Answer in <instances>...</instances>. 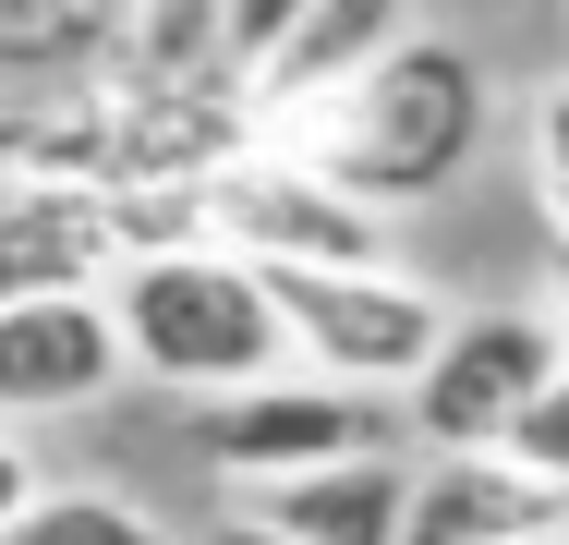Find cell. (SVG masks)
I'll return each mask as SVG.
<instances>
[{"mask_svg":"<svg viewBox=\"0 0 569 545\" xmlns=\"http://www.w3.org/2000/svg\"><path fill=\"white\" fill-rule=\"evenodd\" d=\"M558 327L521 316V304H497V316H449L437 327V351H425V376L400 388L412 400V436L425 448H509L521 413H546L558 400Z\"/></svg>","mask_w":569,"mask_h":545,"instance_id":"277c9868","label":"cell"},{"mask_svg":"<svg viewBox=\"0 0 569 545\" xmlns=\"http://www.w3.org/2000/svg\"><path fill=\"white\" fill-rule=\"evenodd\" d=\"M254 146L291 158L303 182H328L340 207H363L388 230L400 207H437L460 182V158L485 146V73H472L460 37L412 24L376 73H351L340 98L291 109V121H254Z\"/></svg>","mask_w":569,"mask_h":545,"instance_id":"6da1fadb","label":"cell"},{"mask_svg":"<svg viewBox=\"0 0 569 545\" xmlns=\"http://www.w3.org/2000/svg\"><path fill=\"white\" fill-rule=\"evenodd\" d=\"M110 339H121V376H158L182 400H230V388H267L291 376L279 351V316L254 291V267L230 255H158V267H110Z\"/></svg>","mask_w":569,"mask_h":545,"instance_id":"7a4b0ae2","label":"cell"},{"mask_svg":"<svg viewBox=\"0 0 569 545\" xmlns=\"http://www.w3.org/2000/svg\"><path fill=\"white\" fill-rule=\"evenodd\" d=\"M425 12L412 0H316L254 73H242V121H291V109H316V98H340L351 73H376L400 37H412Z\"/></svg>","mask_w":569,"mask_h":545,"instance_id":"30bf717a","label":"cell"},{"mask_svg":"<svg viewBox=\"0 0 569 545\" xmlns=\"http://www.w3.org/2000/svg\"><path fill=\"white\" fill-rule=\"evenodd\" d=\"M207 242L230 267H388V230L363 207H340L328 182H303L291 158H267V146L207 170Z\"/></svg>","mask_w":569,"mask_h":545,"instance_id":"5b68a950","label":"cell"},{"mask_svg":"<svg viewBox=\"0 0 569 545\" xmlns=\"http://www.w3.org/2000/svg\"><path fill=\"white\" fill-rule=\"evenodd\" d=\"M110 255V218L73 182H0V304H61V291H98Z\"/></svg>","mask_w":569,"mask_h":545,"instance_id":"8fae6325","label":"cell"},{"mask_svg":"<svg viewBox=\"0 0 569 545\" xmlns=\"http://www.w3.org/2000/svg\"><path fill=\"white\" fill-rule=\"evenodd\" d=\"M400 485H412V460L363 448V460H316L279 485H230V522L267 545H400Z\"/></svg>","mask_w":569,"mask_h":545,"instance_id":"ba28073f","label":"cell"},{"mask_svg":"<svg viewBox=\"0 0 569 545\" xmlns=\"http://www.w3.org/2000/svg\"><path fill=\"white\" fill-rule=\"evenodd\" d=\"M400 545H569V485L509 473L497 448H425L400 485Z\"/></svg>","mask_w":569,"mask_h":545,"instance_id":"52a82bcc","label":"cell"},{"mask_svg":"<svg viewBox=\"0 0 569 545\" xmlns=\"http://www.w3.org/2000/svg\"><path fill=\"white\" fill-rule=\"evenodd\" d=\"M533 207H546V230H569V170H558V86L533 98Z\"/></svg>","mask_w":569,"mask_h":545,"instance_id":"5bb4252c","label":"cell"},{"mask_svg":"<svg viewBox=\"0 0 569 545\" xmlns=\"http://www.w3.org/2000/svg\"><path fill=\"white\" fill-rule=\"evenodd\" d=\"M254 291H267V316H279L291 376L351 388V400L412 388L425 351H437V327H449V304H437L412 267H254Z\"/></svg>","mask_w":569,"mask_h":545,"instance_id":"3957f363","label":"cell"},{"mask_svg":"<svg viewBox=\"0 0 569 545\" xmlns=\"http://www.w3.org/2000/svg\"><path fill=\"white\" fill-rule=\"evenodd\" d=\"M37 497H49V473H37V448H24V436L0 425V534H12V522H24Z\"/></svg>","mask_w":569,"mask_h":545,"instance_id":"9a60e30c","label":"cell"},{"mask_svg":"<svg viewBox=\"0 0 569 545\" xmlns=\"http://www.w3.org/2000/svg\"><path fill=\"white\" fill-rule=\"evenodd\" d=\"M121 376V339L98 291H61V304H0V425H37V413H86Z\"/></svg>","mask_w":569,"mask_h":545,"instance_id":"9c48e42d","label":"cell"},{"mask_svg":"<svg viewBox=\"0 0 569 545\" xmlns=\"http://www.w3.org/2000/svg\"><path fill=\"white\" fill-rule=\"evenodd\" d=\"M207 545H267V534H242V522H219V534H207Z\"/></svg>","mask_w":569,"mask_h":545,"instance_id":"2e32d148","label":"cell"},{"mask_svg":"<svg viewBox=\"0 0 569 545\" xmlns=\"http://www.w3.org/2000/svg\"><path fill=\"white\" fill-rule=\"evenodd\" d=\"M0 545H170V534H158L133 497H110V485H49Z\"/></svg>","mask_w":569,"mask_h":545,"instance_id":"7c38bea8","label":"cell"},{"mask_svg":"<svg viewBox=\"0 0 569 545\" xmlns=\"http://www.w3.org/2000/svg\"><path fill=\"white\" fill-rule=\"evenodd\" d=\"M194 448L219 460V485H279V473L388 448V400H351V388H316V376H267V388L194 400Z\"/></svg>","mask_w":569,"mask_h":545,"instance_id":"8992f818","label":"cell"},{"mask_svg":"<svg viewBox=\"0 0 569 545\" xmlns=\"http://www.w3.org/2000/svg\"><path fill=\"white\" fill-rule=\"evenodd\" d=\"M303 12H316V0H219V61H207V73H230V86H242V73H254V61H267Z\"/></svg>","mask_w":569,"mask_h":545,"instance_id":"4fadbf2b","label":"cell"}]
</instances>
